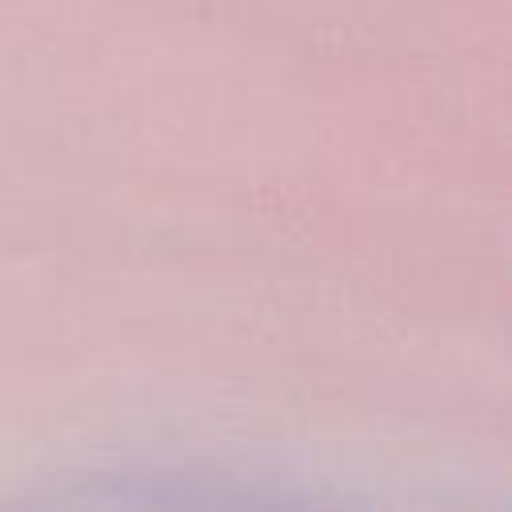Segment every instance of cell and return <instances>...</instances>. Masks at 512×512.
I'll return each mask as SVG.
<instances>
[]
</instances>
